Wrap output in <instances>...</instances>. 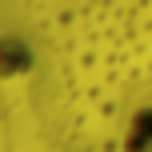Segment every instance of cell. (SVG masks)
Here are the masks:
<instances>
[{"instance_id": "obj_1", "label": "cell", "mask_w": 152, "mask_h": 152, "mask_svg": "<svg viewBox=\"0 0 152 152\" xmlns=\"http://www.w3.org/2000/svg\"><path fill=\"white\" fill-rule=\"evenodd\" d=\"M32 68V48L20 36H0V80H16Z\"/></svg>"}, {"instance_id": "obj_2", "label": "cell", "mask_w": 152, "mask_h": 152, "mask_svg": "<svg viewBox=\"0 0 152 152\" xmlns=\"http://www.w3.org/2000/svg\"><path fill=\"white\" fill-rule=\"evenodd\" d=\"M124 152H152V108H140L124 132Z\"/></svg>"}]
</instances>
